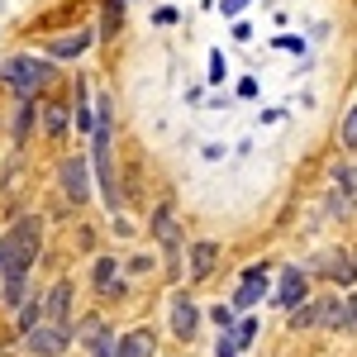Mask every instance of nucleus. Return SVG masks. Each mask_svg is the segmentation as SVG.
Instances as JSON below:
<instances>
[{"mask_svg": "<svg viewBox=\"0 0 357 357\" xmlns=\"http://www.w3.org/2000/svg\"><path fill=\"white\" fill-rule=\"evenodd\" d=\"M38 238H43V220H24L10 224V234L0 238V281H15V276H29L33 257H38Z\"/></svg>", "mask_w": 357, "mask_h": 357, "instance_id": "nucleus-1", "label": "nucleus"}, {"mask_svg": "<svg viewBox=\"0 0 357 357\" xmlns=\"http://www.w3.org/2000/svg\"><path fill=\"white\" fill-rule=\"evenodd\" d=\"M100 119H96V172H100V195L105 205L119 210V191H114V167H110V96H100Z\"/></svg>", "mask_w": 357, "mask_h": 357, "instance_id": "nucleus-2", "label": "nucleus"}, {"mask_svg": "<svg viewBox=\"0 0 357 357\" xmlns=\"http://www.w3.org/2000/svg\"><path fill=\"white\" fill-rule=\"evenodd\" d=\"M291 329H348V301H310L291 314Z\"/></svg>", "mask_w": 357, "mask_h": 357, "instance_id": "nucleus-3", "label": "nucleus"}, {"mask_svg": "<svg viewBox=\"0 0 357 357\" xmlns=\"http://www.w3.org/2000/svg\"><path fill=\"white\" fill-rule=\"evenodd\" d=\"M43 82H48V62L43 57H10L5 62V86H15L20 96H33Z\"/></svg>", "mask_w": 357, "mask_h": 357, "instance_id": "nucleus-4", "label": "nucleus"}, {"mask_svg": "<svg viewBox=\"0 0 357 357\" xmlns=\"http://www.w3.org/2000/svg\"><path fill=\"white\" fill-rule=\"evenodd\" d=\"M24 343H29V353H38V357H62L72 338H67V329H57V324H38Z\"/></svg>", "mask_w": 357, "mask_h": 357, "instance_id": "nucleus-5", "label": "nucleus"}, {"mask_svg": "<svg viewBox=\"0 0 357 357\" xmlns=\"http://www.w3.org/2000/svg\"><path fill=\"white\" fill-rule=\"evenodd\" d=\"M301 301H305V272L301 267H286V272H281V286H276V305L296 314Z\"/></svg>", "mask_w": 357, "mask_h": 357, "instance_id": "nucleus-6", "label": "nucleus"}, {"mask_svg": "<svg viewBox=\"0 0 357 357\" xmlns=\"http://www.w3.org/2000/svg\"><path fill=\"white\" fill-rule=\"evenodd\" d=\"M262 291H267V267H252L243 276V286H238V296H234V310H252L262 301Z\"/></svg>", "mask_w": 357, "mask_h": 357, "instance_id": "nucleus-7", "label": "nucleus"}, {"mask_svg": "<svg viewBox=\"0 0 357 357\" xmlns=\"http://www.w3.org/2000/svg\"><path fill=\"white\" fill-rule=\"evenodd\" d=\"M195 324H200L195 301L191 296H176V301H172V329H176V338H195Z\"/></svg>", "mask_w": 357, "mask_h": 357, "instance_id": "nucleus-8", "label": "nucleus"}, {"mask_svg": "<svg viewBox=\"0 0 357 357\" xmlns=\"http://www.w3.org/2000/svg\"><path fill=\"white\" fill-rule=\"evenodd\" d=\"M62 191H67L72 205H82V200H86V162H82V158H72V162L62 167Z\"/></svg>", "mask_w": 357, "mask_h": 357, "instance_id": "nucleus-9", "label": "nucleus"}, {"mask_svg": "<svg viewBox=\"0 0 357 357\" xmlns=\"http://www.w3.org/2000/svg\"><path fill=\"white\" fill-rule=\"evenodd\" d=\"M67 305H72V281H57L48 291V314H53L57 329H67Z\"/></svg>", "mask_w": 357, "mask_h": 357, "instance_id": "nucleus-10", "label": "nucleus"}, {"mask_svg": "<svg viewBox=\"0 0 357 357\" xmlns=\"http://www.w3.org/2000/svg\"><path fill=\"white\" fill-rule=\"evenodd\" d=\"M319 272L338 276V281H357V267H353L348 252H324V257H319Z\"/></svg>", "mask_w": 357, "mask_h": 357, "instance_id": "nucleus-11", "label": "nucleus"}, {"mask_svg": "<svg viewBox=\"0 0 357 357\" xmlns=\"http://www.w3.org/2000/svg\"><path fill=\"white\" fill-rule=\"evenodd\" d=\"M119 357H153V333L148 329H134L119 338Z\"/></svg>", "mask_w": 357, "mask_h": 357, "instance_id": "nucleus-12", "label": "nucleus"}, {"mask_svg": "<svg viewBox=\"0 0 357 357\" xmlns=\"http://www.w3.org/2000/svg\"><path fill=\"white\" fill-rule=\"evenodd\" d=\"M215 262H220V248H215V243H195L191 248V272L195 276H210V272H215Z\"/></svg>", "mask_w": 357, "mask_h": 357, "instance_id": "nucleus-13", "label": "nucleus"}, {"mask_svg": "<svg viewBox=\"0 0 357 357\" xmlns=\"http://www.w3.org/2000/svg\"><path fill=\"white\" fill-rule=\"evenodd\" d=\"M153 234L167 243V252H176V224H172V210H167V205L158 210V220H153Z\"/></svg>", "mask_w": 357, "mask_h": 357, "instance_id": "nucleus-14", "label": "nucleus"}, {"mask_svg": "<svg viewBox=\"0 0 357 357\" xmlns=\"http://www.w3.org/2000/svg\"><path fill=\"white\" fill-rule=\"evenodd\" d=\"M43 124H48L53 138H62L67 134V105H48V110H43Z\"/></svg>", "mask_w": 357, "mask_h": 357, "instance_id": "nucleus-15", "label": "nucleus"}, {"mask_svg": "<svg viewBox=\"0 0 357 357\" xmlns=\"http://www.w3.org/2000/svg\"><path fill=\"white\" fill-rule=\"evenodd\" d=\"M86 43H91V33H77V38H62L53 53L57 57H77V53H86Z\"/></svg>", "mask_w": 357, "mask_h": 357, "instance_id": "nucleus-16", "label": "nucleus"}, {"mask_svg": "<svg viewBox=\"0 0 357 357\" xmlns=\"http://www.w3.org/2000/svg\"><path fill=\"white\" fill-rule=\"evenodd\" d=\"M38 314H43V305H38V301H29L24 310H20V329H24V338L38 329Z\"/></svg>", "mask_w": 357, "mask_h": 357, "instance_id": "nucleus-17", "label": "nucleus"}, {"mask_svg": "<svg viewBox=\"0 0 357 357\" xmlns=\"http://www.w3.org/2000/svg\"><path fill=\"white\" fill-rule=\"evenodd\" d=\"M252 338H257V319H243V324L234 329V343H238V348H248Z\"/></svg>", "mask_w": 357, "mask_h": 357, "instance_id": "nucleus-18", "label": "nucleus"}, {"mask_svg": "<svg viewBox=\"0 0 357 357\" xmlns=\"http://www.w3.org/2000/svg\"><path fill=\"white\" fill-rule=\"evenodd\" d=\"M343 143L357 148V110H348V119H343Z\"/></svg>", "mask_w": 357, "mask_h": 357, "instance_id": "nucleus-19", "label": "nucleus"}, {"mask_svg": "<svg viewBox=\"0 0 357 357\" xmlns=\"http://www.w3.org/2000/svg\"><path fill=\"white\" fill-rule=\"evenodd\" d=\"M96 281H100V286H110V281H114V257H100V267H96Z\"/></svg>", "mask_w": 357, "mask_h": 357, "instance_id": "nucleus-20", "label": "nucleus"}, {"mask_svg": "<svg viewBox=\"0 0 357 357\" xmlns=\"http://www.w3.org/2000/svg\"><path fill=\"white\" fill-rule=\"evenodd\" d=\"M220 357H238V343H234V333H224L220 338V348H215Z\"/></svg>", "mask_w": 357, "mask_h": 357, "instance_id": "nucleus-21", "label": "nucleus"}, {"mask_svg": "<svg viewBox=\"0 0 357 357\" xmlns=\"http://www.w3.org/2000/svg\"><path fill=\"white\" fill-rule=\"evenodd\" d=\"M210 82H224V53H210Z\"/></svg>", "mask_w": 357, "mask_h": 357, "instance_id": "nucleus-22", "label": "nucleus"}, {"mask_svg": "<svg viewBox=\"0 0 357 357\" xmlns=\"http://www.w3.org/2000/svg\"><path fill=\"white\" fill-rule=\"evenodd\" d=\"M215 319H220V329H224V333L234 329V310H229V305H220V310H215Z\"/></svg>", "mask_w": 357, "mask_h": 357, "instance_id": "nucleus-23", "label": "nucleus"}, {"mask_svg": "<svg viewBox=\"0 0 357 357\" xmlns=\"http://www.w3.org/2000/svg\"><path fill=\"white\" fill-rule=\"evenodd\" d=\"M29 119H33V110H20V119H15V138L29 134Z\"/></svg>", "mask_w": 357, "mask_h": 357, "instance_id": "nucleus-24", "label": "nucleus"}, {"mask_svg": "<svg viewBox=\"0 0 357 357\" xmlns=\"http://www.w3.org/2000/svg\"><path fill=\"white\" fill-rule=\"evenodd\" d=\"M348 333H357V296H348Z\"/></svg>", "mask_w": 357, "mask_h": 357, "instance_id": "nucleus-25", "label": "nucleus"}, {"mask_svg": "<svg viewBox=\"0 0 357 357\" xmlns=\"http://www.w3.org/2000/svg\"><path fill=\"white\" fill-rule=\"evenodd\" d=\"M243 5H248V0H224V15H238Z\"/></svg>", "mask_w": 357, "mask_h": 357, "instance_id": "nucleus-26", "label": "nucleus"}]
</instances>
